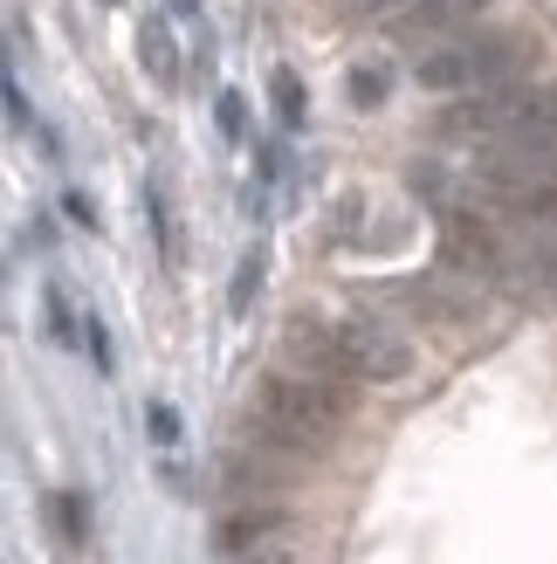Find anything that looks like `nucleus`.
I'll list each match as a JSON object with an SVG mask.
<instances>
[{"label": "nucleus", "mask_w": 557, "mask_h": 564, "mask_svg": "<svg viewBox=\"0 0 557 564\" xmlns=\"http://www.w3.org/2000/svg\"><path fill=\"white\" fill-rule=\"evenodd\" d=\"M345 420H351V379L269 372L255 392V441L275 455H330Z\"/></svg>", "instance_id": "f257e3e1"}, {"label": "nucleus", "mask_w": 557, "mask_h": 564, "mask_svg": "<svg viewBox=\"0 0 557 564\" xmlns=\"http://www.w3.org/2000/svg\"><path fill=\"white\" fill-rule=\"evenodd\" d=\"M531 63V48L503 28H482V35H455L427 48L421 63H413V83L421 90H495V83H516V69Z\"/></svg>", "instance_id": "f03ea898"}, {"label": "nucleus", "mask_w": 557, "mask_h": 564, "mask_svg": "<svg viewBox=\"0 0 557 564\" xmlns=\"http://www.w3.org/2000/svg\"><path fill=\"white\" fill-rule=\"evenodd\" d=\"M338 358H345V372L351 379H365V386H400L413 372V345L385 324V317H338Z\"/></svg>", "instance_id": "7ed1b4c3"}, {"label": "nucleus", "mask_w": 557, "mask_h": 564, "mask_svg": "<svg viewBox=\"0 0 557 564\" xmlns=\"http://www.w3.org/2000/svg\"><path fill=\"white\" fill-rule=\"evenodd\" d=\"M440 256H448V269H461V275H495L503 269V235H495L489 220L448 207L440 214Z\"/></svg>", "instance_id": "20e7f679"}, {"label": "nucleus", "mask_w": 557, "mask_h": 564, "mask_svg": "<svg viewBox=\"0 0 557 564\" xmlns=\"http://www.w3.org/2000/svg\"><path fill=\"white\" fill-rule=\"evenodd\" d=\"M495 282H510V290L531 296V303H550L557 296V241L544 228L531 241H503V269H495Z\"/></svg>", "instance_id": "39448f33"}, {"label": "nucleus", "mask_w": 557, "mask_h": 564, "mask_svg": "<svg viewBox=\"0 0 557 564\" xmlns=\"http://www.w3.org/2000/svg\"><path fill=\"white\" fill-rule=\"evenodd\" d=\"M385 21L406 28V35H427V28H455V21H476L482 0H379Z\"/></svg>", "instance_id": "423d86ee"}, {"label": "nucleus", "mask_w": 557, "mask_h": 564, "mask_svg": "<svg viewBox=\"0 0 557 564\" xmlns=\"http://www.w3.org/2000/svg\"><path fill=\"white\" fill-rule=\"evenodd\" d=\"M275 530H283V510H275V502H262V510H234L228 523H220V544H228V551H248V544H269Z\"/></svg>", "instance_id": "0eeeda50"}, {"label": "nucleus", "mask_w": 557, "mask_h": 564, "mask_svg": "<svg viewBox=\"0 0 557 564\" xmlns=\"http://www.w3.org/2000/svg\"><path fill=\"white\" fill-rule=\"evenodd\" d=\"M138 55H145V69L159 83L179 76V55H173V35H165V21H145V35H138Z\"/></svg>", "instance_id": "6e6552de"}, {"label": "nucleus", "mask_w": 557, "mask_h": 564, "mask_svg": "<svg viewBox=\"0 0 557 564\" xmlns=\"http://www.w3.org/2000/svg\"><path fill=\"white\" fill-rule=\"evenodd\" d=\"M269 90H275V110H283V124H303V83L290 69H275L269 76Z\"/></svg>", "instance_id": "1a4fd4ad"}, {"label": "nucleus", "mask_w": 557, "mask_h": 564, "mask_svg": "<svg viewBox=\"0 0 557 564\" xmlns=\"http://www.w3.org/2000/svg\"><path fill=\"white\" fill-rule=\"evenodd\" d=\"M241 564H303V551H296V544H275V538H269V544H255V557H241Z\"/></svg>", "instance_id": "9d476101"}, {"label": "nucleus", "mask_w": 557, "mask_h": 564, "mask_svg": "<svg viewBox=\"0 0 557 564\" xmlns=\"http://www.w3.org/2000/svg\"><path fill=\"white\" fill-rule=\"evenodd\" d=\"M351 97H358V104H379V97H385L379 69H358V76H351Z\"/></svg>", "instance_id": "9b49d317"}, {"label": "nucleus", "mask_w": 557, "mask_h": 564, "mask_svg": "<svg viewBox=\"0 0 557 564\" xmlns=\"http://www.w3.org/2000/svg\"><path fill=\"white\" fill-rule=\"evenodd\" d=\"M262 282V262H241V275H234V310H248V290Z\"/></svg>", "instance_id": "f8f14e48"}]
</instances>
